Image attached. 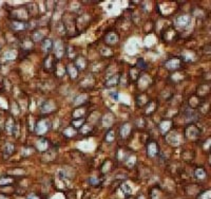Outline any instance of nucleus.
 <instances>
[{
  "mask_svg": "<svg viewBox=\"0 0 211 199\" xmlns=\"http://www.w3.org/2000/svg\"><path fill=\"white\" fill-rule=\"evenodd\" d=\"M13 152H14V145L11 143H6V145H4V148H3V152H4V155L6 156V158H8Z\"/></svg>",
  "mask_w": 211,
  "mask_h": 199,
  "instance_id": "nucleus-7",
  "label": "nucleus"
},
{
  "mask_svg": "<svg viewBox=\"0 0 211 199\" xmlns=\"http://www.w3.org/2000/svg\"><path fill=\"white\" fill-rule=\"evenodd\" d=\"M13 182V179L9 176H2L1 178H0V185H6V184H9V183H12Z\"/></svg>",
  "mask_w": 211,
  "mask_h": 199,
  "instance_id": "nucleus-11",
  "label": "nucleus"
},
{
  "mask_svg": "<svg viewBox=\"0 0 211 199\" xmlns=\"http://www.w3.org/2000/svg\"><path fill=\"white\" fill-rule=\"evenodd\" d=\"M188 20H189L188 16L183 15V16H179V17L176 19V24H179V26H186V24H188Z\"/></svg>",
  "mask_w": 211,
  "mask_h": 199,
  "instance_id": "nucleus-10",
  "label": "nucleus"
},
{
  "mask_svg": "<svg viewBox=\"0 0 211 199\" xmlns=\"http://www.w3.org/2000/svg\"><path fill=\"white\" fill-rule=\"evenodd\" d=\"M137 67L139 68V70L140 69H145V68H147V65L145 63V61L143 58H139L138 62H137Z\"/></svg>",
  "mask_w": 211,
  "mask_h": 199,
  "instance_id": "nucleus-13",
  "label": "nucleus"
},
{
  "mask_svg": "<svg viewBox=\"0 0 211 199\" xmlns=\"http://www.w3.org/2000/svg\"><path fill=\"white\" fill-rule=\"evenodd\" d=\"M52 48H53V41L51 40V39H44V44H42V49H44L46 52H49Z\"/></svg>",
  "mask_w": 211,
  "mask_h": 199,
  "instance_id": "nucleus-8",
  "label": "nucleus"
},
{
  "mask_svg": "<svg viewBox=\"0 0 211 199\" xmlns=\"http://www.w3.org/2000/svg\"><path fill=\"white\" fill-rule=\"evenodd\" d=\"M53 47H54V51H55L57 57H61V56L64 55V49L62 44H61V41H59V40L55 41V44L53 45Z\"/></svg>",
  "mask_w": 211,
  "mask_h": 199,
  "instance_id": "nucleus-3",
  "label": "nucleus"
},
{
  "mask_svg": "<svg viewBox=\"0 0 211 199\" xmlns=\"http://www.w3.org/2000/svg\"><path fill=\"white\" fill-rule=\"evenodd\" d=\"M12 26L15 31H22L26 28V24H24L23 21H13Z\"/></svg>",
  "mask_w": 211,
  "mask_h": 199,
  "instance_id": "nucleus-4",
  "label": "nucleus"
},
{
  "mask_svg": "<svg viewBox=\"0 0 211 199\" xmlns=\"http://www.w3.org/2000/svg\"><path fill=\"white\" fill-rule=\"evenodd\" d=\"M114 138H115V132H113V130H110V132H108V134L106 135V141L108 142H112L114 140Z\"/></svg>",
  "mask_w": 211,
  "mask_h": 199,
  "instance_id": "nucleus-12",
  "label": "nucleus"
},
{
  "mask_svg": "<svg viewBox=\"0 0 211 199\" xmlns=\"http://www.w3.org/2000/svg\"><path fill=\"white\" fill-rule=\"evenodd\" d=\"M48 129H49V122L48 121H39L36 124V132L39 135L44 134Z\"/></svg>",
  "mask_w": 211,
  "mask_h": 199,
  "instance_id": "nucleus-2",
  "label": "nucleus"
},
{
  "mask_svg": "<svg viewBox=\"0 0 211 199\" xmlns=\"http://www.w3.org/2000/svg\"><path fill=\"white\" fill-rule=\"evenodd\" d=\"M110 95L112 97V99H115V100H117V92H111L110 93Z\"/></svg>",
  "mask_w": 211,
  "mask_h": 199,
  "instance_id": "nucleus-14",
  "label": "nucleus"
},
{
  "mask_svg": "<svg viewBox=\"0 0 211 199\" xmlns=\"http://www.w3.org/2000/svg\"><path fill=\"white\" fill-rule=\"evenodd\" d=\"M147 152L151 158L155 157V156L158 154V145H157L155 142H150L147 146Z\"/></svg>",
  "mask_w": 211,
  "mask_h": 199,
  "instance_id": "nucleus-1",
  "label": "nucleus"
},
{
  "mask_svg": "<svg viewBox=\"0 0 211 199\" xmlns=\"http://www.w3.org/2000/svg\"><path fill=\"white\" fill-rule=\"evenodd\" d=\"M117 82H118V75H117V74H113L111 77L108 79V81L106 82V85H107L108 87H110V86L116 85Z\"/></svg>",
  "mask_w": 211,
  "mask_h": 199,
  "instance_id": "nucleus-6",
  "label": "nucleus"
},
{
  "mask_svg": "<svg viewBox=\"0 0 211 199\" xmlns=\"http://www.w3.org/2000/svg\"><path fill=\"white\" fill-rule=\"evenodd\" d=\"M29 199H39V198H38V197H36V196H34V195H33V196L29 197Z\"/></svg>",
  "mask_w": 211,
  "mask_h": 199,
  "instance_id": "nucleus-15",
  "label": "nucleus"
},
{
  "mask_svg": "<svg viewBox=\"0 0 211 199\" xmlns=\"http://www.w3.org/2000/svg\"><path fill=\"white\" fill-rule=\"evenodd\" d=\"M36 146H37L38 150L44 152V150H46V149L48 148V141H46V139H40V140H38Z\"/></svg>",
  "mask_w": 211,
  "mask_h": 199,
  "instance_id": "nucleus-5",
  "label": "nucleus"
},
{
  "mask_svg": "<svg viewBox=\"0 0 211 199\" xmlns=\"http://www.w3.org/2000/svg\"><path fill=\"white\" fill-rule=\"evenodd\" d=\"M129 132H130V126H129V124H124L120 127V136L122 137L126 138L129 135Z\"/></svg>",
  "mask_w": 211,
  "mask_h": 199,
  "instance_id": "nucleus-9",
  "label": "nucleus"
}]
</instances>
